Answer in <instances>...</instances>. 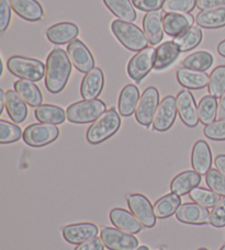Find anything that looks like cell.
Here are the masks:
<instances>
[{
    "label": "cell",
    "mask_w": 225,
    "mask_h": 250,
    "mask_svg": "<svg viewBox=\"0 0 225 250\" xmlns=\"http://www.w3.org/2000/svg\"><path fill=\"white\" fill-rule=\"evenodd\" d=\"M45 67V87L54 95L62 92L71 75V62L67 52L54 48L47 56Z\"/></svg>",
    "instance_id": "1"
},
{
    "label": "cell",
    "mask_w": 225,
    "mask_h": 250,
    "mask_svg": "<svg viewBox=\"0 0 225 250\" xmlns=\"http://www.w3.org/2000/svg\"><path fill=\"white\" fill-rule=\"evenodd\" d=\"M121 126V119L114 108L107 110L88 128L86 138L92 145H98L113 136Z\"/></svg>",
    "instance_id": "2"
},
{
    "label": "cell",
    "mask_w": 225,
    "mask_h": 250,
    "mask_svg": "<svg viewBox=\"0 0 225 250\" xmlns=\"http://www.w3.org/2000/svg\"><path fill=\"white\" fill-rule=\"evenodd\" d=\"M111 31L122 45L132 52H139L148 45L145 33L132 22L114 20L111 23Z\"/></svg>",
    "instance_id": "3"
},
{
    "label": "cell",
    "mask_w": 225,
    "mask_h": 250,
    "mask_svg": "<svg viewBox=\"0 0 225 250\" xmlns=\"http://www.w3.org/2000/svg\"><path fill=\"white\" fill-rule=\"evenodd\" d=\"M107 111V105L99 99L83 100L70 104L66 110V117L69 122L75 124H86L94 122Z\"/></svg>",
    "instance_id": "4"
},
{
    "label": "cell",
    "mask_w": 225,
    "mask_h": 250,
    "mask_svg": "<svg viewBox=\"0 0 225 250\" xmlns=\"http://www.w3.org/2000/svg\"><path fill=\"white\" fill-rule=\"evenodd\" d=\"M7 67L9 71L18 78L30 80L33 83L40 82L44 77L46 69L41 61L18 55L8 60Z\"/></svg>",
    "instance_id": "5"
},
{
    "label": "cell",
    "mask_w": 225,
    "mask_h": 250,
    "mask_svg": "<svg viewBox=\"0 0 225 250\" xmlns=\"http://www.w3.org/2000/svg\"><path fill=\"white\" fill-rule=\"evenodd\" d=\"M60 136V129L54 124L34 123L23 132V141L31 147H43L51 144Z\"/></svg>",
    "instance_id": "6"
},
{
    "label": "cell",
    "mask_w": 225,
    "mask_h": 250,
    "mask_svg": "<svg viewBox=\"0 0 225 250\" xmlns=\"http://www.w3.org/2000/svg\"><path fill=\"white\" fill-rule=\"evenodd\" d=\"M159 105V92L155 87L145 89L135 110V119L143 126L150 127L157 108Z\"/></svg>",
    "instance_id": "7"
},
{
    "label": "cell",
    "mask_w": 225,
    "mask_h": 250,
    "mask_svg": "<svg viewBox=\"0 0 225 250\" xmlns=\"http://www.w3.org/2000/svg\"><path fill=\"white\" fill-rule=\"evenodd\" d=\"M128 207L133 215L137 218L143 227L152 229L156 224L154 207L145 195L133 193L128 195Z\"/></svg>",
    "instance_id": "8"
},
{
    "label": "cell",
    "mask_w": 225,
    "mask_h": 250,
    "mask_svg": "<svg viewBox=\"0 0 225 250\" xmlns=\"http://www.w3.org/2000/svg\"><path fill=\"white\" fill-rule=\"evenodd\" d=\"M155 62V48L146 47L137 52L128 64V74L134 82L141 83L150 74Z\"/></svg>",
    "instance_id": "9"
},
{
    "label": "cell",
    "mask_w": 225,
    "mask_h": 250,
    "mask_svg": "<svg viewBox=\"0 0 225 250\" xmlns=\"http://www.w3.org/2000/svg\"><path fill=\"white\" fill-rule=\"evenodd\" d=\"M100 238L105 247L109 250H135L138 240L132 234H128L112 227H105L100 231Z\"/></svg>",
    "instance_id": "10"
},
{
    "label": "cell",
    "mask_w": 225,
    "mask_h": 250,
    "mask_svg": "<svg viewBox=\"0 0 225 250\" xmlns=\"http://www.w3.org/2000/svg\"><path fill=\"white\" fill-rule=\"evenodd\" d=\"M176 98L173 96L165 97L157 108L154 119H153V128L157 132H166L173 126L177 117Z\"/></svg>",
    "instance_id": "11"
},
{
    "label": "cell",
    "mask_w": 225,
    "mask_h": 250,
    "mask_svg": "<svg viewBox=\"0 0 225 250\" xmlns=\"http://www.w3.org/2000/svg\"><path fill=\"white\" fill-rule=\"evenodd\" d=\"M67 54H68L71 64L80 73H88L94 68V59L89 48L80 40H74L67 46Z\"/></svg>",
    "instance_id": "12"
},
{
    "label": "cell",
    "mask_w": 225,
    "mask_h": 250,
    "mask_svg": "<svg viewBox=\"0 0 225 250\" xmlns=\"http://www.w3.org/2000/svg\"><path fill=\"white\" fill-rule=\"evenodd\" d=\"M177 111L180 119L188 127H196L199 123L198 105L195 97L189 90L180 91L176 98Z\"/></svg>",
    "instance_id": "13"
},
{
    "label": "cell",
    "mask_w": 225,
    "mask_h": 250,
    "mask_svg": "<svg viewBox=\"0 0 225 250\" xmlns=\"http://www.w3.org/2000/svg\"><path fill=\"white\" fill-rule=\"evenodd\" d=\"M179 222L190 225H205L210 223L209 209L195 202H187L179 207L176 212Z\"/></svg>",
    "instance_id": "14"
},
{
    "label": "cell",
    "mask_w": 225,
    "mask_h": 250,
    "mask_svg": "<svg viewBox=\"0 0 225 250\" xmlns=\"http://www.w3.org/2000/svg\"><path fill=\"white\" fill-rule=\"evenodd\" d=\"M99 233L98 227L92 223H76L63 227V237L68 244L79 245L93 237Z\"/></svg>",
    "instance_id": "15"
},
{
    "label": "cell",
    "mask_w": 225,
    "mask_h": 250,
    "mask_svg": "<svg viewBox=\"0 0 225 250\" xmlns=\"http://www.w3.org/2000/svg\"><path fill=\"white\" fill-rule=\"evenodd\" d=\"M105 86V75L99 67H94L85 75L80 84V95L85 100H93L100 96Z\"/></svg>",
    "instance_id": "16"
},
{
    "label": "cell",
    "mask_w": 225,
    "mask_h": 250,
    "mask_svg": "<svg viewBox=\"0 0 225 250\" xmlns=\"http://www.w3.org/2000/svg\"><path fill=\"white\" fill-rule=\"evenodd\" d=\"M143 30L152 45H157L164 38V16L161 11L147 12L143 19Z\"/></svg>",
    "instance_id": "17"
},
{
    "label": "cell",
    "mask_w": 225,
    "mask_h": 250,
    "mask_svg": "<svg viewBox=\"0 0 225 250\" xmlns=\"http://www.w3.org/2000/svg\"><path fill=\"white\" fill-rule=\"evenodd\" d=\"M191 166L200 175H206L212 166V151L205 141H198L191 153Z\"/></svg>",
    "instance_id": "18"
},
{
    "label": "cell",
    "mask_w": 225,
    "mask_h": 250,
    "mask_svg": "<svg viewBox=\"0 0 225 250\" xmlns=\"http://www.w3.org/2000/svg\"><path fill=\"white\" fill-rule=\"evenodd\" d=\"M79 34L78 26L71 22H61L49 26L46 31V37L49 42L56 45H63L73 42Z\"/></svg>",
    "instance_id": "19"
},
{
    "label": "cell",
    "mask_w": 225,
    "mask_h": 250,
    "mask_svg": "<svg viewBox=\"0 0 225 250\" xmlns=\"http://www.w3.org/2000/svg\"><path fill=\"white\" fill-rule=\"evenodd\" d=\"M110 221L116 229L125 231L128 234H137L142 229V224L135 217L132 213L128 212L127 209L115 208L111 209Z\"/></svg>",
    "instance_id": "20"
},
{
    "label": "cell",
    "mask_w": 225,
    "mask_h": 250,
    "mask_svg": "<svg viewBox=\"0 0 225 250\" xmlns=\"http://www.w3.org/2000/svg\"><path fill=\"white\" fill-rule=\"evenodd\" d=\"M12 10L22 19L30 22L43 19L44 10L38 0H9Z\"/></svg>",
    "instance_id": "21"
},
{
    "label": "cell",
    "mask_w": 225,
    "mask_h": 250,
    "mask_svg": "<svg viewBox=\"0 0 225 250\" xmlns=\"http://www.w3.org/2000/svg\"><path fill=\"white\" fill-rule=\"evenodd\" d=\"M190 13H166L164 16V30L169 37H178L193 24Z\"/></svg>",
    "instance_id": "22"
},
{
    "label": "cell",
    "mask_w": 225,
    "mask_h": 250,
    "mask_svg": "<svg viewBox=\"0 0 225 250\" xmlns=\"http://www.w3.org/2000/svg\"><path fill=\"white\" fill-rule=\"evenodd\" d=\"M201 175L195 170H186L180 172L170 182V190L173 193L179 196L190 193V192L200 185Z\"/></svg>",
    "instance_id": "23"
},
{
    "label": "cell",
    "mask_w": 225,
    "mask_h": 250,
    "mask_svg": "<svg viewBox=\"0 0 225 250\" xmlns=\"http://www.w3.org/2000/svg\"><path fill=\"white\" fill-rule=\"evenodd\" d=\"M210 76L204 71L193 70L184 67H180L177 70V80L182 87L193 90H199L208 86Z\"/></svg>",
    "instance_id": "24"
},
{
    "label": "cell",
    "mask_w": 225,
    "mask_h": 250,
    "mask_svg": "<svg viewBox=\"0 0 225 250\" xmlns=\"http://www.w3.org/2000/svg\"><path fill=\"white\" fill-rule=\"evenodd\" d=\"M13 87H15V91L20 96L21 99L23 100L26 104L33 106V108H35V106L38 108V106L42 104V92L33 82L20 79L17 80L15 84H13Z\"/></svg>",
    "instance_id": "25"
},
{
    "label": "cell",
    "mask_w": 225,
    "mask_h": 250,
    "mask_svg": "<svg viewBox=\"0 0 225 250\" xmlns=\"http://www.w3.org/2000/svg\"><path fill=\"white\" fill-rule=\"evenodd\" d=\"M179 47L174 41H167L155 48V70H164L176 61L180 54Z\"/></svg>",
    "instance_id": "26"
},
{
    "label": "cell",
    "mask_w": 225,
    "mask_h": 250,
    "mask_svg": "<svg viewBox=\"0 0 225 250\" xmlns=\"http://www.w3.org/2000/svg\"><path fill=\"white\" fill-rule=\"evenodd\" d=\"M197 24L204 29H219L225 26V4L202 10L197 15Z\"/></svg>",
    "instance_id": "27"
},
{
    "label": "cell",
    "mask_w": 225,
    "mask_h": 250,
    "mask_svg": "<svg viewBox=\"0 0 225 250\" xmlns=\"http://www.w3.org/2000/svg\"><path fill=\"white\" fill-rule=\"evenodd\" d=\"M139 100V90L136 86L134 84H127L121 90L119 102H118V109L119 113L124 118L131 117L133 113H135L136 106Z\"/></svg>",
    "instance_id": "28"
},
{
    "label": "cell",
    "mask_w": 225,
    "mask_h": 250,
    "mask_svg": "<svg viewBox=\"0 0 225 250\" xmlns=\"http://www.w3.org/2000/svg\"><path fill=\"white\" fill-rule=\"evenodd\" d=\"M6 110L9 118L17 124L24 122L28 117L26 104L13 90H8L6 92Z\"/></svg>",
    "instance_id": "29"
},
{
    "label": "cell",
    "mask_w": 225,
    "mask_h": 250,
    "mask_svg": "<svg viewBox=\"0 0 225 250\" xmlns=\"http://www.w3.org/2000/svg\"><path fill=\"white\" fill-rule=\"evenodd\" d=\"M34 117L40 123L63 124L66 120V112L61 106L53 104H41L34 110Z\"/></svg>",
    "instance_id": "30"
},
{
    "label": "cell",
    "mask_w": 225,
    "mask_h": 250,
    "mask_svg": "<svg viewBox=\"0 0 225 250\" xmlns=\"http://www.w3.org/2000/svg\"><path fill=\"white\" fill-rule=\"evenodd\" d=\"M181 205V198L176 193H169L161 196L154 204V213L157 218H167L174 215Z\"/></svg>",
    "instance_id": "31"
},
{
    "label": "cell",
    "mask_w": 225,
    "mask_h": 250,
    "mask_svg": "<svg viewBox=\"0 0 225 250\" xmlns=\"http://www.w3.org/2000/svg\"><path fill=\"white\" fill-rule=\"evenodd\" d=\"M106 7L113 13L119 20L133 22L136 20V11L130 0H102Z\"/></svg>",
    "instance_id": "32"
},
{
    "label": "cell",
    "mask_w": 225,
    "mask_h": 250,
    "mask_svg": "<svg viewBox=\"0 0 225 250\" xmlns=\"http://www.w3.org/2000/svg\"><path fill=\"white\" fill-rule=\"evenodd\" d=\"M202 39H203L202 31L197 26H191V28L187 29L184 32L175 38L174 42L179 47L180 52H188L199 45Z\"/></svg>",
    "instance_id": "33"
},
{
    "label": "cell",
    "mask_w": 225,
    "mask_h": 250,
    "mask_svg": "<svg viewBox=\"0 0 225 250\" xmlns=\"http://www.w3.org/2000/svg\"><path fill=\"white\" fill-rule=\"evenodd\" d=\"M213 55L206 51H200L196 52L193 54L187 56L181 62L182 67L184 68L199 70V71H205L211 68L213 65Z\"/></svg>",
    "instance_id": "34"
},
{
    "label": "cell",
    "mask_w": 225,
    "mask_h": 250,
    "mask_svg": "<svg viewBox=\"0 0 225 250\" xmlns=\"http://www.w3.org/2000/svg\"><path fill=\"white\" fill-rule=\"evenodd\" d=\"M218 100L212 96H204L198 104V114L202 124L208 125L214 122L218 117Z\"/></svg>",
    "instance_id": "35"
},
{
    "label": "cell",
    "mask_w": 225,
    "mask_h": 250,
    "mask_svg": "<svg viewBox=\"0 0 225 250\" xmlns=\"http://www.w3.org/2000/svg\"><path fill=\"white\" fill-rule=\"evenodd\" d=\"M208 90L210 96L214 98L222 97L225 92V65H220L210 75Z\"/></svg>",
    "instance_id": "36"
},
{
    "label": "cell",
    "mask_w": 225,
    "mask_h": 250,
    "mask_svg": "<svg viewBox=\"0 0 225 250\" xmlns=\"http://www.w3.org/2000/svg\"><path fill=\"white\" fill-rule=\"evenodd\" d=\"M190 199L195 203H198L206 208H214L221 198L220 195L215 193L212 190L204 189V188L197 187L189 193Z\"/></svg>",
    "instance_id": "37"
},
{
    "label": "cell",
    "mask_w": 225,
    "mask_h": 250,
    "mask_svg": "<svg viewBox=\"0 0 225 250\" xmlns=\"http://www.w3.org/2000/svg\"><path fill=\"white\" fill-rule=\"evenodd\" d=\"M23 136L22 129L17 124L8 122L6 120H0V143L10 144L20 140Z\"/></svg>",
    "instance_id": "38"
},
{
    "label": "cell",
    "mask_w": 225,
    "mask_h": 250,
    "mask_svg": "<svg viewBox=\"0 0 225 250\" xmlns=\"http://www.w3.org/2000/svg\"><path fill=\"white\" fill-rule=\"evenodd\" d=\"M205 182L211 190L219 195L225 196V176L218 169L211 168L205 175Z\"/></svg>",
    "instance_id": "39"
},
{
    "label": "cell",
    "mask_w": 225,
    "mask_h": 250,
    "mask_svg": "<svg viewBox=\"0 0 225 250\" xmlns=\"http://www.w3.org/2000/svg\"><path fill=\"white\" fill-rule=\"evenodd\" d=\"M197 6V0H166L163 10L166 13H189Z\"/></svg>",
    "instance_id": "40"
},
{
    "label": "cell",
    "mask_w": 225,
    "mask_h": 250,
    "mask_svg": "<svg viewBox=\"0 0 225 250\" xmlns=\"http://www.w3.org/2000/svg\"><path fill=\"white\" fill-rule=\"evenodd\" d=\"M203 134L210 140L225 141V119L205 125Z\"/></svg>",
    "instance_id": "41"
},
{
    "label": "cell",
    "mask_w": 225,
    "mask_h": 250,
    "mask_svg": "<svg viewBox=\"0 0 225 250\" xmlns=\"http://www.w3.org/2000/svg\"><path fill=\"white\" fill-rule=\"evenodd\" d=\"M217 229H222L225 226V196L219 201L210 213V223Z\"/></svg>",
    "instance_id": "42"
},
{
    "label": "cell",
    "mask_w": 225,
    "mask_h": 250,
    "mask_svg": "<svg viewBox=\"0 0 225 250\" xmlns=\"http://www.w3.org/2000/svg\"><path fill=\"white\" fill-rule=\"evenodd\" d=\"M11 6L9 0H0V32L8 29L11 20Z\"/></svg>",
    "instance_id": "43"
},
{
    "label": "cell",
    "mask_w": 225,
    "mask_h": 250,
    "mask_svg": "<svg viewBox=\"0 0 225 250\" xmlns=\"http://www.w3.org/2000/svg\"><path fill=\"white\" fill-rule=\"evenodd\" d=\"M166 0H132V3L135 8L141 11L152 12L157 11L163 8Z\"/></svg>",
    "instance_id": "44"
},
{
    "label": "cell",
    "mask_w": 225,
    "mask_h": 250,
    "mask_svg": "<svg viewBox=\"0 0 225 250\" xmlns=\"http://www.w3.org/2000/svg\"><path fill=\"white\" fill-rule=\"evenodd\" d=\"M103 249H105V245H103L101 238L93 237L91 239L87 240V242L77 245V247H76L74 250H103Z\"/></svg>",
    "instance_id": "45"
},
{
    "label": "cell",
    "mask_w": 225,
    "mask_h": 250,
    "mask_svg": "<svg viewBox=\"0 0 225 250\" xmlns=\"http://www.w3.org/2000/svg\"><path fill=\"white\" fill-rule=\"evenodd\" d=\"M225 0H197V8L200 10H206V9L223 6Z\"/></svg>",
    "instance_id": "46"
},
{
    "label": "cell",
    "mask_w": 225,
    "mask_h": 250,
    "mask_svg": "<svg viewBox=\"0 0 225 250\" xmlns=\"http://www.w3.org/2000/svg\"><path fill=\"white\" fill-rule=\"evenodd\" d=\"M215 167L220 172H222L225 176V155H219L214 160Z\"/></svg>",
    "instance_id": "47"
},
{
    "label": "cell",
    "mask_w": 225,
    "mask_h": 250,
    "mask_svg": "<svg viewBox=\"0 0 225 250\" xmlns=\"http://www.w3.org/2000/svg\"><path fill=\"white\" fill-rule=\"evenodd\" d=\"M218 118L219 120H224L225 119V92L220 98V102L218 105Z\"/></svg>",
    "instance_id": "48"
},
{
    "label": "cell",
    "mask_w": 225,
    "mask_h": 250,
    "mask_svg": "<svg viewBox=\"0 0 225 250\" xmlns=\"http://www.w3.org/2000/svg\"><path fill=\"white\" fill-rule=\"evenodd\" d=\"M4 108H6V92L0 89V114L3 112Z\"/></svg>",
    "instance_id": "49"
},
{
    "label": "cell",
    "mask_w": 225,
    "mask_h": 250,
    "mask_svg": "<svg viewBox=\"0 0 225 250\" xmlns=\"http://www.w3.org/2000/svg\"><path fill=\"white\" fill-rule=\"evenodd\" d=\"M218 53L222 57H225V40H223L222 42L219 43L218 45Z\"/></svg>",
    "instance_id": "50"
},
{
    "label": "cell",
    "mask_w": 225,
    "mask_h": 250,
    "mask_svg": "<svg viewBox=\"0 0 225 250\" xmlns=\"http://www.w3.org/2000/svg\"><path fill=\"white\" fill-rule=\"evenodd\" d=\"M135 250H150V248H148L147 246H141V247H138Z\"/></svg>",
    "instance_id": "51"
},
{
    "label": "cell",
    "mask_w": 225,
    "mask_h": 250,
    "mask_svg": "<svg viewBox=\"0 0 225 250\" xmlns=\"http://www.w3.org/2000/svg\"><path fill=\"white\" fill-rule=\"evenodd\" d=\"M198 250H208L206 248H200V249H198Z\"/></svg>",
    "instance_id": "52"
},
{
    "label": "cell",
    "mask_w": 225,
    "mask_h": 250,
    "mask_svg": "<svg viewBox=\"0 0 225 250\" xmlns=\"http://www.w3.org/2000/svg\"><path fill=\"white\" fill-rule=\"evenodd\" d=\"M220 250H225V245H224V246H222V248L220 249Z\"/></svg>",
    "instance_id": "53"
},
{
    "label": "cell",
    "mask_w": 225,
    "mask_h": 250,
    "mask_svg": "<svg viewBox=\"0 0 225 250\" xmlns=\"http://www.w3.org/2000/svg\"><path fill=\"white\" fill-rule=\"evenodd\" d=\"M158 250H163V249H158Z\"/></svg>",
    "instance_id": "54"
}]
</instances>
